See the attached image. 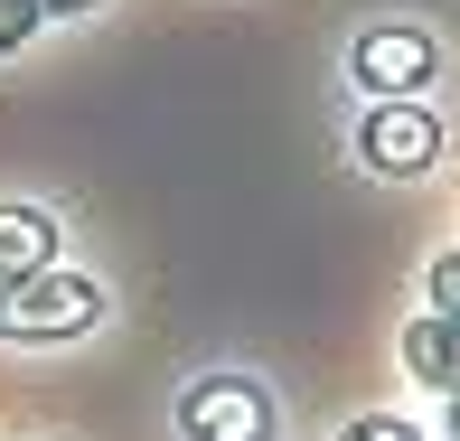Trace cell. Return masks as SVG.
Listing matches in <instances>:
<instances>
[{
  "instance_id": "1",
  "label": "cell",
  "mask_w": 460,
  "mask_h": 441,
  "mask_svg": "<svg viewBox=\"0 0 460 441\" xmlns=\"http://www.w3.org/2000/svg\"><path fill=\"white\" fill-rule=\"evenodd\" d=\"M103 320V282L94 272H19V282H0V339H75V329Z\"/></svg>"
},
{
  "instance_id": "2",
  "label": "cell",
  "mask_w": 460,
  "mask_h": 441,
  "mask_svg": "<svg viewBox=\"0 0 460 441\" xmlns=\"http://www.w3.org/2000/svg\"><path fill=\"white\" fill-rule=\"evenodd\" d=\"M179 441H273V394L254 375H198L179 394Z\"/></svg>"
},
{
  "instance_id": "3",
  "label": "cell",
  "mask_w": 460,
  "mask_h": 441,
  "mask_svg": "<svg viewBox=\"0 0 460 441\" xmlns=\"http://www.w3.org/2000/svg\"><path fill=\"white\" fill-rule=\"evenodd\" d=\"M358 151H367V170H385V179H423L432 160H442V122L423 113V103H376L367 113V132H358Z\"/></svg>"
},
{
  "instance_id": "4",
  "label": "cell",
  "mask_w": 460,
  "mask_h": 441,
  "mask_svg": "<svg viewBox=\"0 0 460 441\" xmlns=\"http://www.w3.org/2000/svg\"><path fill=\"white\" fill-rule=\"evenodd\" d=\"M432 66H442V48H432L423 29H404V19H385V29H367L358 38V75H367V94L376 103H394V94H423L432 85Z\"/></svg>"
},
{
  "instance_id": "5",
  "label": "cell",
  "mask_w": 460,
  "mask_h": 441,
  "mask_svg": "<svg viewBox=\"0 0 460 441\" xmlns=\"http://www.w3.org/2000/svg\"><path fill=\"white\" fill-rule=\"evenodd\" d=\"M404 375L432 394H460V320H442V310H423V320L404 329Z\"/></svg>"
},
{
  "instance_id": "6",
  "label": "cell",
  "mask_w": 460,
  "mask_h": 441,
  "mask_svg": "<svg viewBox=\"0 0 460 441\" xmlns=\"http://www.w3.org/2000/svg\"><path fill=\"white\" fill-rule=\"evenodd\" d=\"M48 263H57V216L48 207H0V282L48 272Z\"/></svg>"
},
{
  "instance_id": "7",
  "label": "cell",
  "mask_w": 460,
  "mask_h": 441,
  "mask_svg": "<svg viewBox=\"0 0 460 441\" xmlns=\"http://www.w3.org/2000/svg\"><path fill=\"white\" fill-rule=\"evenodd\" d=\"M38 38V0H0V57H19Z\"/></svg>"
},
{
  "instance_id": "8",
  "label": "cell",
  "mask_w": 460,
  "mask_h": 441,
  "mask_svg": "<svg viewBox=\"0 0 460 441\" xmlns=\"http://www.w3.org/2000/svg\"><path fill=\"white\" fill-rule=\"evenodd\" d=\"M432 310H442V320H460V244L432 263Z\"/></svg>"
},
{
  "instance_id": "9",
  "label": "cell",
  "mask_w": 460,
  "mask_h": 441,
  "mask_svg": "<svg viewBox=\"0 0 460 441\" xmlns=\"http://www.w3.org/2000/svg\"><path fill=\"white\" fill-rule=\"evenodd\" d=\"M339 441H423V432H413L404 413H367V423H348Z\"/></svg>"
},
{
  "instance_id": "10",
  "label": "cell",
  "mask_w": 460,
  "mask_h": 441,
  "mask_svg": "<svg viewBox=\"0 0 460 441\" xmlns=\"http://www.w3.org/2000/svg\"><path fill=\"white\" fill-rule=\"evenodd\" d=\"M85 10H103V0H38V19H85Z\"/></svg>"
},
{
  "instance_id": "11",
  "label": "cell",
  "mask_w": 460,
  "mask_h": 441,
  "mask_svg": "<svg viewBox=\"0 0 460 441\" xmlns=\"http://www.w3.org/2000/svg\"><path fill=\"white\" fill-rule=\"evenodd\" d=\"M442 404H451V441H460V394H442Z\"/></svg>"
}]
</instances>
